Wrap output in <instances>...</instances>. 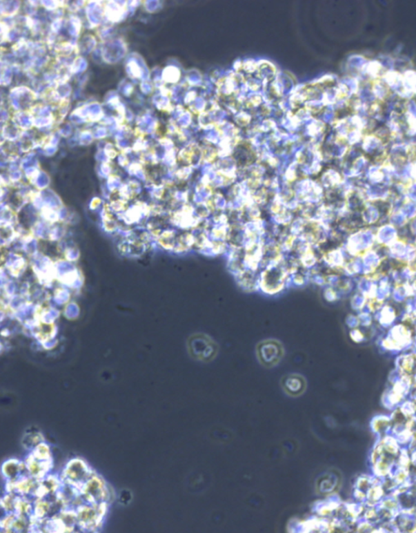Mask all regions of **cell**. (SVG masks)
I'll return each instance as SVG.
<instances>
[{
    "label": "cell",
    "mask_w": 416,
    "mask_h": 533,
    "mask_svg": "<svg viewBox=\"0 0 416 533\" xmlns=\"http://www.w3.org/2000/svg\"><path fill=\"white\" fill-rule=\"evenodd\" d=\"M119 502L122 505H127L131 503L132 494L131 492L127 490H122L120 495L118 497Z\"/></svg>",
    "instance_id": "11"
},
{
    "label": "cell",
    "mask_w": 416,
    "mask_h": 533,
    "mask_svg": "<svg viewBox=\"0 0 416 533\" xmlns=\"http://www.w3.org/2000/svg\"><path fill=\"white\" fill-rule=\"evenodd\" d=\"M95 472L83 459L75 458L67 462L63 468L61 478L63 484L72 486L79 492Z\"/></svg>",
    "instance_id": "5"
},
{
    "label": "cell",
    "mask_w": 416,
    "mask_h": 533,
    "mask_svg": "<svg viewBox=\"0 0 416 533\" xmlns=\"http://www.w3.org/2000/svg\"><path fill=\"white\" fill-rule=\"evenodd\" d=\"M109 505L82 503L75 510L77 514V528L82 532H97L103 525Z\"/></svg>",
    "instance_id": "2"
},
{
    "label": "cell",
    "mask_w": 416,
    "mask_h": 533,
    "mask_svg": "<svg viewBox=\"0 0 416 533\" xmlns=\"http://www.w3.org/2000/svg\"><path fill=\"white\" fill-rule=\"evenodd\" d=\"M337 478L333 473H326L317 481V491L319 494H328L335 491L337 485Z\"/></svg>",
    "instance_id": "10"
},
{
    "label": "cell",
    "mask_w": 416,
    "mask_h": 533,
    "mask_svg": "<svg viewBox=\"0 0 416 533\" xmlns=\"http://www.w3.org/2000/svg\"><path fill=\"white\" fill-rule=\"evenodd\" d=\"M44 442L46 440L43 434L41 433L39 429H35L34 427H31L30 429H26L21 439L22 447L28 452H32L39 445Z\"/></svg>",
    "instance_id": "9"
},
{
    "label": "cell",
    "mask_w": 416,
    "mask_h": 533,
    "mask_svg": "<svg viewBox=\"0 0 416 533\" xmlns=\"http://www.w3.org/2000/svg\"><path fill=\"white\" fill-rule=\"evenodd\" d=\"M27 475L41 481L52 473L53 458L51 447L44 442L29 452L25 458Z\"/></svg>",
    "instance_id": "1"
},
{
    "label": "cell",
    "mask_w": 416,
    "mask_h": 533,
    "mask_svg": "<svg viewBox=\"0 0 416 533\" xmlns=\"http://www.w3.org/2000/svg\"><path fill=\"white\" fill-rule=\"evenodd\" d=\"M187 348L192 358L203 362H212L219 353L217 342L209 335L203 333L191 335L187 342Z\"/></svg>",
    "instance_id": "4"
},
{
    "label": "cell",
    "mask_w": 416,
    "mask_h": 533,
    "mask_svg": "<svg viewBox=\"0 0 416 533\" xmlns=\"http://www.w3.org/2000/svg\"><path fill=\"white\" fill-rule=\"evenodd\" d=\"M79 495L84 503L90 504H110L115 498L112 489L110 488L106 481L97 472L81 487Z\"/></svg>",
    "instance_id": "3"
},
{
    "label": "cell",
    "mask_w": 416,
    "mask_h": 533,
    "mask_svg": "<svg viewBox=\"0 0 416 533\" xmlns=\"http://www.w3.org/2000/svg\"><path fill=\"white\" fill-rule=\"evenodd\" d=\"M284 356V346L277 339L264 340L256 347V356L259 364L267 369H273L280 364Z\"/></svg>",
    "instance_id": "6"
},
{
    "label": "cell",
    "mask_w": 416,
    "mask_h": 533,
    "mask_svg": "<svg viewBox=\"0 0 416 533\" xmlns=\"http://www.w3.org/2000/svg\"><path fill=\"white\" fill-rule=\"evenodd\" d=\"M281 385L288 396L298 398L307 390L308 382L304 376L300 374H288L281 378Z\"/></svg>",
    "instance_id": "7"
},
{
    "label": "cell",
    "mask_w": 416,
    "mask_h": 533,
    "mask_svg": "<svg viewBox=\"0 0 416 533\" xmlns=\"http://www.w3.org/2000/svg\"><path fill=\"white\" fill-rule=\"evenodd\" d=\"M2 475L6 482L15 481L27 475L25 462L17 458L8 459L3 463Z\"/></svg>",
    "instance_id": "8"
}]
</instances>
